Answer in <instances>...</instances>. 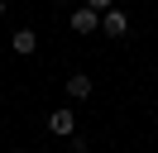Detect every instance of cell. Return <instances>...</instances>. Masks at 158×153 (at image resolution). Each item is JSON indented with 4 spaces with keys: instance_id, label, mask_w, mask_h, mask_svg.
Segmentation results:
<instances>
[{
    "instance_id": "obj_5",
    "label": "cell",
    "mask_w": 158,
    "mask_h": 153,
    "mask_svg": "<svg viewBox=\"0 0 158 153\" xmlns=\"http://www.w3.org/2000/svg\"><path fill=\"white\" fill-rule=\"evenodd\" d=\"M10 43H15V53H19V57H29L34 48H39V34H34V29H15Z\"/></svg>"
},
{
    "instance_id": "obj_3",
    "label": "cell",
    "mask_w": 158,
    "mask_h": 153,
    "mask_svg": "<svg viewBox=\"0 0 158 153\" xmlns=\"http://www.w3.org/2000/svg\"><path fill=\"white\" fill-rule=\"evenodd\" d=\"M48 129L58 134V139H72V134H77V115L72 110H53L48 115Z\"/></svg>"
},
{
    "instance_id": "obj_7",
    "label": "cell",
    "mask_w": 158,
    "mask_h": 153,
    "mask_svg": "<svg viewBox=\"0 0 158 153\" xmlns=\"http://www.w3.org/2000/svg\"><path fill=\"white\" fill-rule=\"evenodd\" d=\"M0 14H5V0H0Z\"/></svg>"
},
{
    "instance_id": "obj_4",
    "label": "cell",
    "mask_w": 158,
    "mask_h": 153,
    "mask_svg": "<svg viewBox=\"0 0 158 153\" xmlns=\"http://www.w3.org/2000/svg\"><path fill=\"white\" fill-rule=\"evenodd\" d=\"M67 96H72V101H91V76L86 72H72L67 76Z\"/></svg>"
},
{
    "instance_id": "obj_2",
    "label": "cell",
    "mask_w": 158,
    "mask_h": 153,
    "mask_svg": "<svg viewBox=\"0 0 158 153\" xmlns=\"http://www.w3.org/2000/svg\"><path fill=\"white\" fill-rule=\"evenodd\" d=\"M101 34H110V38L129 34V14L125 10H106V14H101Z\"/></svg>"
},
{
    "instance_id": "obj_1",
    "label": "cell",
    "mask_w": 158,
    "mask_h": 153,
    "mask_svg": "<svg viewBox=\"0 0 158 153\" xmlns=\"http://www.w3.org/2000/svg\"><path fill=\"white\" fill-rule=\"evenodd\" d=\"M101 29V14L91 5H81V10H72V34H96Z\"/></svg>"
},
{
    "instance_id": "obj_8",
    "label": "cell",
    "mask_w": 158,
    "mask_h": 153,
    "mask_svg": "<svg viewBox=\"0 0 158 153\" xmlns=\"http://www.w3.org/2000/svg\"><path fill=\"white\" fill-rule=\"evenodd\" d=\"M15 153H24V148H15Z\"/></svg>"
},
{
    "instance_id": "obj_6",
    "label": "cell",
    "mask_w": 158,
    "mask_h": 153,
    "mask_svg": "<svg viewBox=\"0 0 158 153\" xmlns=\"http://www.w3.org/2000/svg\"><path fill=\"white\" fill-rule=\"evenodd\" d=\"M91 10H96V14H106V10H115V0H86Z\"/></svg>"
}]
</instances>
